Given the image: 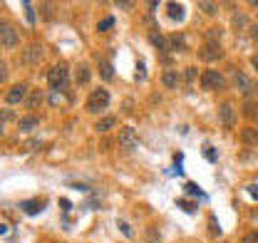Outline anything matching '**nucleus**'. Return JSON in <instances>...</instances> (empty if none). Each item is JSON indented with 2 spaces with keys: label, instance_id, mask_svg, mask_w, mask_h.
Masks as SVG:
<instances>
[{
  "label": "nucleus",
  "instance_id": "obj_1",
  "mask_svg": "<svg viewBox=\"0 0 258 243\" xmlns=\"http://www.w3.org/2000/svg\"><path fill=\"white\" fill-rule=\"evenodd\" d=\"M47 85L52 92H64L70 85V67L64 62H57L55 67H50L47 72Z\"/></svg>",
  "mask_w": 258,
  "mask_h": 243
},
{
  "label": "nucleus",
  "instance_id": "obj_2",
  "mask_svg": "<svg viewBox=\"0 0 258 243\" xmlns=\"http://www.w3.org/2000/svg\"><path fill=\"white\" fill-rule=\"evenodd\" d=\"M109 107V92L104 90V87H97V90L90 92V97H87V112L90 114H99V112H104Z\"/></svg>",
  "mask_w": 258,
  "mask_h": 243
},
{
  "label": "nucleus",
  "instance_id": "obj_3",
  "mask_svg": "<svg viewBox=\"0 0 258 243\" xmlns=\"http://www.w3.org/2000/svg\"><path fill=\"white\" fill-rule=\"evenodd\" d=\"M18 42H20L18 30H15L10 23H3V25H0V47H3V50H13V47H18Z\"/></svg>",
  "mask_w": 258,
  "mask_h": 243
},
{
  "label": "nucleus",
  "instance_id": "obj_4",
  "mask_svg": "<svg viewBox=\"0 0 258 243\" xmlns=\"http://www.w3.org/2000/svg\"><path fill=\"white\" fill-rule=\"evenodd\" d=\"M201 87H204V90H224L226 87L224 75L216 72V70H206V72L201 75Z\"/></svg>",
  "mask_w": 258,
  "mask_h": 243
},
{
  "label": "nucleus",
  "instance_id": "obj_5",
  "mask_svg": "<svg viewBox=\"0 0 258 243\" xmlns=\"http://www.w3.org/2000/svg\"><path fill=\"white\" fill-rule=\"evenodd\" d=\"M199 57L204 62H216L224 57V50H221V45L219 42H206L201 50H199Z\"/></svg>",
  "mask_w": 258,
  "mask_h": 243
},
{
  "label": "nucleus",
  "instance_id": "obj_6",
  "mask_svg": "<svg viewBox=\"0 0 258 243\" xmlns=\"http://www.w3.org/2000/svg\"><path fill=\"white\" fill-rule=\"evenodd\" d=\"M28 82H18V85H13L10 90H8V94H5V102L8 104H18V102H23L25 99V94H28Z\"/></svg>",
  "mask_w": 258,
  "mask_h": 243
},
{
  "label": "nucleus",
  "instance_id": "obj_7",
  "mask_svg": "<svg viewBox=\"0 0 258 243\" xmlns=\"http://www.w3.org/2000/svg\"><path fill=\"white\" fill-rule=\"evenodd\" d=\"M233 82H236V90L241 92V94H253V90H256V82L248 77V75H243V72H236L233 75Z\"/></svg>",
  "mask_w": 258,
  "mask_h": 243
},
{
  "label": "nucleus",
  "instance_id": "obj_8",
  "mask_svg": "<svg viewBox=\"0 0 258 243\" xmlns=\"http://www.w3.org/2000/svg\"><path fill=\"white\" fill-rule=\"evenodd\" d=\"M42 55H45L42 45L40 42H32L30 47H25V52H23V65H37V62L42 60Z\"/></svg>",
  "mask_w": 258,
  "mask_h": 243
},
{
  "label": "nucleus",
  "instance_id": "obj_9",
  "mask_svg": "<svg viewBox=\"0 0 258 243\" xmlns=\"http://www.w3.org/2000/svg\"><path fill=\"white\" fill-rule=\"evenodd\" d=\"M119 144L124 147V149H137L139 147V142H137V132L127 127V129H122V134H119Z\"/></svg>",
  "mask_w": 258,
  "mask_h": 243
},
{
  "label": "nucleus",
  "instance_id": "obj_10",
  "mask_svg": "<svg viewBox=\"0 0 258 243\" xmlns=\"http://www.w3.org/2000/svg\"><path fill=\"white\" fill-rule=\"evenodd\" d=\"M219 114H221V124H224V127H233V124H236V112H233V107H231L228 102H224V104L219 107Z\"/></svg>",
  "mask_w": 258,
  "mask_h": 243
},
{
  "label": "nucleus",
  "instance_id": "obj_11",
  "mask_svg": "<svg viewBox=\"0 0 258 243\" xmlns=\"http://www.w3.org/2000/svg\"><path fill=\"white\" fill-rule=\"evenodd\" d=\"M20 209L25 213H30V216H35V213H40L45 209V201H42V199H30V201H23Z\"/></svg>",
  "mask_w": 258,
  "mask_h": 243
},
{
  "label": "nucleus",
  "instance_id": "obj_12",
  "mask_svg": "<svg viewBox=\"0 0 258 243\" xmlns=\"http://www.w3.org/2000/svg\"><path fill=\"white\" fill-rule=\"evenodd\" d=\"M161 85L169 87V90H176V87H179V75H176L174 70H164V72H161Z\"/></svg>",
  "mask_w": 258,
  "mask_h": 243
},
{
  "label": "nucleus",
  "instance_id": "obj_13",
  "mask_svg": "<svg viewBox=\"0 0 258 243\" xmlns=\"http://www.w3.org/2000/svg\"><path fill=\"white\" fill-rule=\"evenodd\" d=\"M166 13H169V18L176 20V23L184 20V5H181V3H169V5H166Z\"/></svg>",
  "mask_w": 258,
  "mask_h": 243
},
{
  "label": "nucleus",
  "instance_id": "obj_14",
  "mask_svg": "<svg viewBox=\"0 0 258 243\" xmlns=\"http://www.w3.org/2000/svg\"><path fill=\"white\" fill-rule=\"evenodd\" d=\"M90 67L87 65H77V77H75V82L80 85V87H85V85H90Z\"/></svg>",
  "mask_w": 258,
  "mask_h": 243
},
{
  "label": "nucleus",
  "instance_id": "obj_15",
  "mask_svg": "<svg viewBox=\"0 0 258 243\" xmlns=\"http://www.w3.org/2000/svg\"><path fill=\"white\" fill-rule=\"evenodd\" d=\"M241 139H243L248 147H258V129L256 127H246L243 134H241Z\"/></svg>",
  "mask_w": 258,
  "mask_h": 243
},
{
  "label": "nucleus",
  "instance_id": "obj_16",
  "mask_svg": "<svg viewBox=\"0 0 258 243\" xmlns=\"http://www.w3.org/2000/svg\"><path fill=\"white\" fill-rule=\"evenodd\" d=\"M169 47L174 50V52H181L184 47H186V40H184V35H169Z\"/></svg>",
  "mask_w": 258,
  "mask_h": 243
},
{
  "label": "nucleus",
  "instance_id": "obj_17",
  "mask_svg": "<svg viewBox=\"0 0 258 243\" xmlns=\"http://www.w3.org/2000/svg\"><path fill=\"white\" fill-rule=\"evenodd\" d=\"M114 124H117V119H114V117H104V119H99V122L95 124V129L99 132V134H102V132H109V129H112Z\"/></svg>",
  "mask_w": 258,
  "mask_h": 243
},
{
  "label": "nucleus",
  "instance_id": "obj_18",
  "mask_svg": "<svg viewBox=\"0 0 258 243\" xmlns=\"http://www.w3.org/2000/svg\"><path fill=\"white\" fill-rule=\"evenodd\" d=\"M149 42H152V45H154L157 50H166V47H169V42H166V40L161 37L159 32H152V35H149Z\"/></svg>",
  "mask_w": 258,
  "mask_h": 243
},
{
  "label": "nucleus",
  "instance_id": "obj_19",
  "mask_svg": "<svg viewBox=\"0 0 258 243\" xmlns=\"http://www.w3.org/2000/svg\"><path fill=\"white\" fill-rule=\"evenodd\" d=\"M37 127V117H25V119H20V132H32Z\"/></svg>",
  "mask_w": 258,
  "mask_h": 243
},
{
  "label": "nucleus",
  "instance_id": "obj_20",
  "mask_svg": "<svg viewBox=\"0 0 258 243\" xmlns=\"http://www.w3.org/2000/svg\"><path fill=\"white\" fill-rule=\"evenodd\" d=\"M199 8H201L206 15H216V13H219V5H216V3H204V0H201Z\"/></svg>",
  "mask_w": 258,
  "mask_h": 243
},
{
  "label": "nucleus",
  "instance_id": "obj_21",
  "mask_svg": "<svg viewBox=\"0 0 258 243\" xmlns=\"http://www.w3.org/2000/svg\"><path fill=\"white\" fill-rule=\"evenodd\" d=\"M243 112H246V114H251V117H253V122L258 124V102H246Z\"/></svg>",
  "mask_w": 258,
  "mask_h": 243
},
{
  "label": "nucleus",
  "instance_id": "obj_22",
  "mask_svg": "<svg viewBox=\"0 0 258 243\" xmlns=\"http://www.w3.org/2000/svg\"><path fill=\"white\" fill-rule=\"evenodd\" d=\"M40 99H42V92H32L30 97H28V99H25V104H28V107H37V104H40Z\"/></svg>",
  "mask_w": 258,
  "mask_h": 243
},
{
  "label": "nucleus",
  "instance_id": "obj_23",
  "mask_svg": "<svg viewBox=\"0 0 258 243\" xmlns=\"http://www.w3.org/2000/svg\"><path fill=\"white\" fill-rule=\"evenodd\" d=\"M102 77H104V80H112V77H114V70H112L109 62H102Z\"/></svg>",
  "mask_w": 258,
  "mask_h": 243
},
{
  "label": "nucleus",
  "instance_id": "obj_24",
  "mask_svg": "<svg viewBox=\"0 0 258 243\" xmlns=\"http://www.w3.org/2000/svg\"><path fill=\"white\" fill-rule=\"evenodd\" d=\"M112 25H114V20H112V18H104V20H99L97 30H99V32H107L109 28H112Z\"/></svg>",
  "mask_w": 258,
  "mask_h": 243
},
{
  "label": "nucleus",
  "instance_id": "obj_25",
  "mask_svg": "<svg viewBox=\"0 0 258 243\" xmlns=\"http://www.w3.org/2000/svg\"><path fill=\"white\" fill-rule=\"evenodd\" d=\"M117 226H119V231H122L124 236H129V238H132V233H134V231H132V226H129L127 221H122V218H119V221H117Z\"/></svg>",
  "mask_w": 258,
  "mask_h": 243
},
{
  "label": "nucleus",
  "instance_id": "obj_26",
  "mask_svg": "<svg viewBox=\"0 0 258 243\" xmlns=\"http://www.w3.org/2000/svg\"><path fill=\"white\" fill-rule=\"evenodd\" d=\"M23 8H25V15H28V23H30V28H32V23H35V10H32V5H30V3H23Z\"/></svg>",
  "mask_w": 258,
  "mask_h": 243
},
{
  "label": "nucleus",
  "instance_id": "obj_27",
  "mask_svg": "<svg viewBox=\"0 0 258 243\" xmlns=\"http://www.w3.org/2000/svg\"><path fill=\"white\" fill-rule=\"evenodd\" d=\"M176 204H179V206H181L184 211H189V213H194V211H196V206H194L191 201H184V199H181V201H176Z\"/></svg>",
  "mask_w": 258,
  "mask_h": 243
},
{
  "label": "nucleus",
  "instance_id": "obj_28",
  "mask_svg": "<svg viewBox=\"0 0 258 243\" xmlns=\"http://www.w3.org/2000/svg\"><path fill=\"white\" fill-rule=\"evenodd\" d=\"M243 243H258V231H248L243 236Z\"/></svg>",
  "mask_w": 258,
  "mask_h": 243
},
{
  "label": "nucleus",
  "instance_id": "obj_29",
  "mask_svg": "<svg viewBox=\"0 0 258 243\" xmlns=\"http://www.w3.org/2000/svg\"><path fill=\"white\" fill-rule=\"evenodd\" d=\"M0 80H8V62H0Z\"/></svg>",
  "mask_w": 258,
  "mask_h": 243
},
{
  "label": "nucleus",
  "instance_id": "obj_30",
  "mask_svg": "<svg viewBox=\"0 0 258 243\" xmlns=\"http://www.w3.org/2000/svg\"><path fill=\"white\" fill-rule=\"evenodd\" d=\"M204 156H209V159L214 161V159H216V152H214V149H211L209 144H204Z\"/></svg>",
  "mask_w": 258,
  "mask_h": 243
},
{
  "label": "nucleus",
  "instance_id": "obj_31",
  "mask_svg": "<svg viewBox=\"0 0 258 243\" xmlns=\"http://www.w3.org/2000/svg\"><path fill=\"white\" fill-rule=\"evenodd\" d=\"M10 119H13V112H8V107H5V109H3V127H5Z\"/></svg>",
  "mask_w": 258,
  "mask_h": 243
},
{
  "label": "nucleus",
  "instance_id": "obj_32",
  "mask_svg": "<svg viewBox=\"0 0 258 243\" xmlns=\"http://www.w3.org/2000/svg\"><path fill=\"white\" fill-rule=\"evenodd\" d=\"M186 191H191V194H196V196H204V194H201V191H199V189H196V184H186Z\"/></svg>",
  "mask_w": 258,
  "mask_h": 243
},
{
  "label": "nucleus",
  "instance_id": "obj_33",
  "mask_svg": "<svg viewBox=\"0 0 258 243\" xmlns=\"http://www.w3.org/2000/svg\"><path fill=\"white\" fill-rule=\"evenodd\" d=\"M184 77H186V82H191L194 77H196V70H191V67H189V70H186V75H184Z\"/></svg>",
  "mask_w": 258,
  "mask_h": 243
},
{
  "label": "nucleus",
  "instance_id": "obj_34",
  "mask_svg": "<svg viewBox=\"0 0 258 243\" xmlns=\"http://www.w3.org/2000/svg\"><path fill=\"white\" fill-rule=\"evenodd\" d=\"M117 5H119V8H124V10H129V8H132V5H134V3H124V0H119V3H117Z\"/></svg>",
  "mask_w": 258,
  "mask_h": 243
},
{
  "label": "nucleus",
  "instance_id": "obj_35",
  "mask_svg": "<svg viewBox=\"0 0 258 243\" xmlns=\"http://www.w3.org/2000/svg\"><path fill=\"white\" fill-rule=\"evenodd\" d=\"M60 206H62L64 211H67V209H70V206H72V204H70V201H67V199H60Z\"/></svg>",
  "mask_w": 258,
  "mask_h": 243
},
{
  "label": "nucleus",
  "instance_id": "obj_36",
  "mask_svg": "<svg viewBox=\"0 0 258 243\" xmlns=\"http://www.w3.org/2000/svg\"><path fill=\"white\" fill-rule=\"evenodd\" d=\"M248 191H251V196H253V199H258V189L256 186H248Z\"/></svg>",
  "mask_w": 258,
  "mask_h": 243
},
{
  "label": "nucleus",
  "instance_id": "obj_37",
  "mask_svg": "<svg viewBox=\"0 0 258 243\" xmlns=\"http://www.w3.org/2000/svg\"><path fill=\"white\" fill-rule=\"evenodd\" d=\"M248 5H251V8H256V10H258V0H251Z\"/></svg>",
  "mask_w": 258,
  "mask_h": 243
},
{
  "label": "nucleus",
  "instance_id": "obj_38",
  "mask_svg": "<svg viewBox=\"0 0 258 243\" xmlns=\"http://www.w3.org/2000/svg\"><path fill=\"white\" fill-rule=\"evenodd\" d=\"M253 37H256V40H258V25H256V28H253Z\"/></svg>",
  "mask_w": 258,
  "mask_h": 243
},
{
  "label": "nucleus",
  "instance_id": "obj_39",
  "mask_svg": "<svg viewBox=\"0 0 258 243\" xmlns=\"http://www.w3.org/2000/svg\"><path fill=\"white\" fill-rule=\"evenodd\" d=\"M253 67H256V70H258V55H256V57H253Z\"/></svg>",
  "mask_w": 258,
  "mask_h": 243
}]
</instances>
